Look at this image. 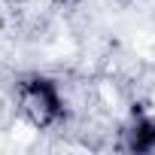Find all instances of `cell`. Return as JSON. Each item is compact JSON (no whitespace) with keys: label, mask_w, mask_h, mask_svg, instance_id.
Listing matches in <instances>:
<instances>
[{"label":"cell","mask_w":155,"mask_h":155,"mask_svg":"<svg viewBox=\"0 0 155 155\" xmlns=\"http://www.w3.org/2000/svg\"><path fill=\"white\" fill-rule=\"evenodd\" d=\"M21 110L25 116L37 125V128H46L52 125L58 116H61V101H58V91L49 79H31L25 88H21Z\"/></svg>","instance_id":"1"},{"label":"cell","mask_w":155,"mask_h":155,"mask_svg":"<svg viewBox=\"0 0 155 155\" xmlns=\"http://www.w3.org/2000/svg\"><path fill=\"white\" fill-rule=\"evenodd\" d=\"M152 146H155V119H146V122H140V125L134 128L131 149H137V152H146V149H152Z\"/></svg>","instance_id":"2"}]
</instances>
